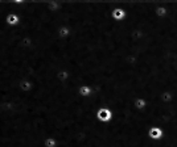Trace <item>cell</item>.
<instances>
[{
    "mask_svg": "<svg viewBox=\"0 0 177 147\" xmlns=\"http://www.w3.org/2000/svg\"><path fill=\"white\" fill-rule=\"evenodd\" d=\"M98 117H99V120H102V121H107V120L111 118V113L109 110H106V109H102L98 113Z\"/></svg>",
    "mask_w": 177,
    "mask_h": 147,
    "instance_id": "cell-1",
    "label": "cell"
},
{
    "mask_svg": "<svg viewBox=\"0 0 177 147\" xmlns=\"http://www.w3.org/2000/svg\"><path fill=\"white\" fill-rule=\"evenodd\" d=\"M114 16H115V18H122V17H124V12L122 11V9H116L115 12H114Z\"/></svg>",
    "mask_w": 177,
    "mask_h": 147,
    "instance_id": "cell-2",
    "label": "cell"
},
{
    "mask_svg": "<svg viewBox=\"0 0 177 147\" xmlns=\"http://www.w3.org/2000/svg\"><path fill=\"white\" fill-rule=\"evenodd\" d=\"M79 92H81V95H88V93H90V88H88V87H82L79 89Z\"/></svg>",
    "mask_w": 177,
    "mask_h": 147,
    "instance_id": "cell-3",
    "label": "cell"
},
{
    "mask_svg": "<svg viewBox=\"0 0 177 147\" xmlns=\"http://www.w3.org/2000/svg\"><path fill=\"white\" fill-rule=\"evenodd\" d=\"M9 24H16L17 22V17L16 16H13V15H11L9 17H8V20H7Z\"/></svg>",
    "mask_w": 177,
    "mask_h": 147,
    "instance_id": "cell-4",
    "label": "cell"
},
{
    "mask_svg": "<svg viewBox=\"0 0 177 147\" xmlns=\"http://www.w3.org/2000/svg\"><path fill=\"white\" fill-rule=\"evenodd\" d=\"M136 105H137V108H143L145 104H144V101H142V100H139L137 103H136Z\"/></svg>",
    "mask_w": 177,
    "mask_h": 147,
    "instance_id": "cell-5",
    "label": "cell"
}]
</instances>
